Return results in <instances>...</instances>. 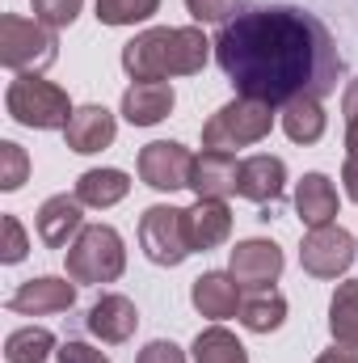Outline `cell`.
<instances>
[{
    "label": "cell",
    "instance_id": "obj_1",
    "mask_svg": "<svg viewBox=\"0 0 358 363\" xmlns=\"http://www.w3.org/2000/svg\"><path fill=\"white\" fill-rule=\"evenodd\" d=\"M215 64L241 97L287 106L295 97H329L342 55L329 26L295 4H249L215 34Z\"/></svg>",
    "mask_w": 358,
    "mask_h": 363
},
{
    "label": "cell",
    "instance_id": "obj_2",
    "mask_svg": "<svg viewBox=\"0 0 358 363\" xmlns=\"http://www.w3.org/2000/svg\"><path fill=\"white\" fill-rule=\"evenodd\" d=\"M215 43L198 26H156L135 34L122 47V68L131 81H169V77H198L211 60Z\"/></svg>",
    "mask_w": 358,
    "mask_h": 363
},
{
    "label": "cell",
    "instance_id": "obj_3",
    "mask_svg": "<svg viewBox=\"0 0 358 363\" xmlns=\"http://www.w3.org/2000/svg\"><path fill=\"white\" fill-rule=\"evenodd\" d=\"M4 110H8L13 123H21L30 131H64L76 114L68 89H59L55 81H42L38 72H21V77L8 81Z\"/></svg>",
    "mask_w": 358,
    "mask_h": 363
},
{
    "label": "cell",
    "instance_id": "obj_4",
    "mask_svg": "<svg viewBox=\"0 0 358 363\" xmlns=\"http://www.w3.org/2000/svg\"><path fill=\"white\" fill-rule=\"evenodd\" d=\"M270 131H274V106L253 101V97H236V101L219 106L202 123V148H211V152H236V148L262 144Z\"/></svg>",
    "mask_w": 358,
    "mask_h": 363
},
{
    "label": "cell",
    "instance_id": "obj_5",
    "mask_svg": "<svg viewBox=\"0 0 358 363\" xmlns=\"http://www.w3.org/2000/svg\"><path fill=\"white\" fill-rule=\"evenodd\" d=\"M68 258V279L72 283H114L127 271V245L118 228L110 224H85L81 237L64 250Z\"/></svg>",
    "mask_w": 358,
    "mask_h": 363
},
{
    "label": "cell",
    "instance_id": "obj_6",
    "mask_svg": "<svg viewBox=\"0 0 358 363\" xmlns=\"http://www.w3.org/2000/svg\"><path fill=\"white\" fill-rule=\"evenodd\" d=\"M59 60V38L51 26H42L38 17H17L4 13L0 17V64L8 72H42Z\"/></svg>",
    "mask_w": 358,
    "mask_h": 363
},
{
    "label": "cell",
    "instance_id": "obj_7",
    "mask_svg": "<svg viewBox=\"0 0 358 363\" xmlns=\"http://www.w3.org/2000/svg\"><path fill=\"white\" fill-rule=\"evenodd\" d=\"M139 245L148 254V262L156 267H181L194 245H190V228H185V211L169 207V203H156L139 216Z\"/></svg>",
    "mask_w": 358,
    "mask_h": 363
},
{
    "label": "cell",
    "instance_id": "obj_8",
    "mask_svg": "<svg viewBox=\"0 0 358 363\" xmlns=\"http://www.w3.org/2000/svg\"><path fill=\"white\" fill-rule=\"evenodd\" d=\"M358 245L342 224H325V228H308L304 245H299V267L312 279H337L354 267Z\"/></svg>",
    "mask_w": 358,
    "mask_h": 363
},
{
    "label": "cell",
    "instance_id": "obj_9",
    "mask_svg": "<svg viewBox=\"0 0 358 363\" xmlns=\"http://www.w3.org/2000/svg\"><path fill=\"white\" fill-rule=\"evenodd\" d=\"M194 174V152L178 140H152L139 148V178L152 190H185Z\"/></svg>",
    "mask_w": 358,
    "mask_h": 363
},
{
    "label": "cell",
    "instance_id": "obj_10",
    "mask_svg": "<svg viewBox=\"0 0 358 363\" xmlns=\"http://www.w3.org/2000/svg\"><path fill=\"white\" fill-rule=\"evenodd\" d=\"M228 271H232V279H236L241 287L266 291V287L278 283V274H282V250H278L274 241H266V237H249V241H241V245L232 250Z\"/></svg>",
    "mask_w": 358,
    "mask_h": 363
},
{
    "label": "cell",
    "instance_id": "obj_11",
    "mask_svg": "<svg viewBox=\"0 0 358 363\" xmlns=\"http://www.w3.org/2000/svg\"><path fill=\"white\" fill-rule=\"evenodd\" d=\"M76 304V283L72 279H59V274H38V279H25L13 296H8V308L21 313V317H47V313H68Z\"/></svg>",
    "mask_w": 358,
    "mask_h": 363
},
{
    "label": "cell",
    "instance_id": "obj_12",
    "mask_svg": "<svg viewBox=\"0 0 358 363\" xmlns=\"http://www.w3.org/2000/svg\"><path fill=\"white\" fill-rule=\"evenodd\" d=\"M34 224H38V237H42L47 250H68L85 228V203L76 194H51L38 207Z\"/></svg>",
    "mask_w": 358,
    "mask_h": 363
},
{
    "label": "cell",
    "instance_id": "obj_13",
    "mask_svg": "<svg viewBox=\"0 0 358 363\" xmlns=\"http://www.w3.org/2000/svg\"><path fill=\"white\" fill-rule=\"evenodd\" d=\"M245 287L232 279V271H207L194 279V287H190V304L202 313V317H211V321H228V317H241V296Z\"/></svg>",
    "mask_w": 358,
    "mask_h": 363
},
{
    "label": "cell",
    "instance_id": "obj_14",
    "mask_svg": "<svg viewBox=\"0 0 358 363\" xmlns=\"http://www.w3.org/2000/svg\"><path fill=\"white\" fill-rule=\"evenodd\" d=\"M185 228H190L194 254H207V250L224 245L232 237V207H228V199H194V207H185Z\"/></svg>",
    "mask_w": 358,
    "mask_h": 363
},
{
    "label": "cell",
    "instance_id": "obj_15",
    "mask_svg": "<svg viewBox=\"0 0 358 363\" xmlns=\"http://www.w3.org/2000/svg\"><path fill=\"white\" fill-rule=\"evenodd\" d=\"M194 199H228L241 190V161L232 152H211L202 148V157H194V174H190Z\"/></svg>",
    "mask_w": 358,
    "mask_h": 363
},
{
    "label": "cell",
    "instance_id": "obj_16",
    "mask_svg": "<svg viewBox=\"0 0 358 363\" xmlns=\"http://www.w3.org/2000/svg\"><path fill=\"white\" fill-rule=\"evenodd\" d=\"M173 101H178V93L169 81H135L122 93V118L131 127H156L161 118L173 114Z\"/></svg>",
    "mask_w": 358,
    "mask_h": 363
},
{
    "label": "cell",
    "instance_id": "obj_17",
    "mask_svg": "<svg viewBox=\"0 0 358 363\" xmlns=\"http://www.w3.org/2000/svg\"><path fill=\"white\" fill-rule=\"evenodd\" d=\"M135 325H139V308H135V300H127L118 291H105L89 308V334L101 338V342H110V347L127 342L135 334Z\"/></svg>",
    "mask_w": 358,
    "mask_h": 363
},
{
    "label": "cell",
    "instance_id": "obj_18",
    "mask_svg": "<svg viewBox=\"0 0 358 363\" xmlns=\"http://www.w3.org/2000/svg\"><path fill=\"white\" fill-rule=\"evenodd\" d=\"M114 135H118V123H114V114H110L105 106H76L72 123L64 127L68 148H72V152H81V157H93V152L110 148V144H114Z\"/></svg>",
    "mask_w": 358,
    "mask_h": 363
},
{
    "label": "cell",
    "instance_id": "obj_19",
    "mask_svg": "<svg viewBox=\"0 0 358 363\" xmlns=\"http://www.w3.org/2000/svg\"><path fill=\"white\" fill-rule=\"evenodd\" d=\"M287 190V165L282 157H270V152H258V157H245L241 161V199L249 203H278Z\"/></svg>",
    "mask_w": 358,
    "mask_h": 363
},
{
    "label": "cell",
    "instance_id": "obj_20",
    "mask_svg": "<svg viewBox=\"0 0 358 363\" xmlns=\"http://www.w3.org/2000/svg\"><path fill=\"white\" fill-rule=\"evenodd\" d=\"M337 186L325 178V174H304L295 186V211L308 228H325L337 220Z\"/></svg>",
    "mask_w": 358,
    "mask_h": 363
},
{
    "label": "cell",
    "instance_id": "obj_21",
    "mask_svg": "<svg viewBox=\"0 0 358 363\" xmlns=\"http://www.w3.org/2000/svg\"><path fill=\"white\" fill-rule=\"evenodd\" d=\"M278 118H282V131H287L291 144H316L329 127V114H325L321 97H295V101L282 106Z\"/></svg>",
    "mask_w": 358,
    "mask_h": 363
},
{
    "label": "cell",
    "instance_id": "obj_22",
    "mask_svg": "<svg viewBox=\"0 0 358 363\" xmlns=\"http://www.w3.org/2000/svg\"><path fill=\"white\" fill-rule=\"evenodd\" d=\"M127 194H131V178H127L122 169H85V174L76 178V199H81L85 207H97V211L118 207Z\"/></svg>",
    "mask_w": 358,
    "mask_h": 363
},
{
    "label": "cell",
    "instance_id": "obj_23",
    "mask_svg": "<svg viewBox=\"0 0 358 363\" xmlns=\"http://www.w3.org/2000/svg\"><path fill=\"white\" fill-rule=\"evenodd\" d=\"M282 321H287V296L282 291L266 287V291H253L241 300V325L249 334H274V330H282Z\"/></svg>",
    "mask_w": 358,
    "mask_h": 363
},
{
    "label": "cell",
    "instance_id": "obj_24",
    "mask_svg": "<svg viewBox=\"0 0 358 363\" xmlns=\"http://www.w3.org/2000/svg\"><path fill=\"white\" fill-rule=\"evenodd\" d=\"M329 334H333L337 347L358 351V279L337 283V291L329 300Z\"/></svg>",
    "mask_w": 358,
    "mask_h": 363
},
{
    "label": "cell",
    "instance_id": "obj_25",
    "mask_svg": "<svg viewBox=\"0 0 358 363\" xmlns=\"http://www.w3.org/2000/svg\"><path fill=\"white\" fill-rule=\"evenodd\" d=\"M55 334L42 330V325H25V330H13L4 338V359L8 363H47L55 355Z\"/></svg>",
    "mask_w": 358,
    "mask_h": 363
},
{
    "label": "cell",
    "instance_id": "obj_26",
    "mask_svg": "<svg viewBox=\"0 0 358 363\" xmlns=\"http://www.w3.org/2000/svg\"><path fill=\"white\" fill-rule=\"evenodd\" d=\"M194 363H249V351L232 330L211 325L194 338Z\"/></svg>",
    "mask_w": 358,
    "mask_h": 363
},
{
    "label": "cell",
    "instance_id": "obj_27",
    "mask_svg": "<svg viewBox=\"0 0 358 363\" xmlns=\"http://www.w3.org/2000/svg\"><path fill=\"white\" fill-rule=\"evenodd\" d=\"M161 13V0H97L101 26H139Z\"/></svg>",
    "mask_w": 358,
    "mask_h": 363
},
{
    "label": "cell",
    "instance_id": "obj_28",
    "mask_svg": "<svg viewBox=\"0 0 358 363\" xmlns=\"http://www.w3.org/2000/svg\"><path fill=\"white\" fill-rule=\"evenodd\" d=\"M30 178V157H25V148L21 144H13V140H4L0 144V190H21Z\"/></svg>",
    "mask_w": 358,
    "mask_h": 363
},
{
    "label": "cell",
    "instance_id": "obj_29",
    "mask_svg": "<svg viewBox=\"0 0 358 363\" xmlns=\"http://www.w3.org/2000/svg\"><path fill=\"white\" fill-rule=\"evenodd\" d=\"M81 9H85V0H34V17L42 26H51V30L72 26L81 17Z\"/></svg>",
    "mask_w": 358,
    "mask_h": 363
},
{
    "label": "cell",
    "instance_id": "obj_30",
    "mask_svg": "<svg viewBox=\"0 0 358 363\" xmlns=\"http://www.w3.org/2000/svg\"><path fill=\"white\" fill-rule=\"evenodd\" d=\"M25 254H30V237H25L21 220H17V216H4V245H0V262H4V267H17Z\"/></svg>",
    "mask_w": 358,
    "mask_h": 363
},
{
    "label": "cell",
    "instance_id": "obj_31",
    "mask_svg": "<svg viewBox=\"0 0 358 363\" xmlns=\"http://www.w3.org/2000/svg\"><path fill=\"white\" fill-rule=\"evenodd\" d=\"M236 4H241V0H185L190 17L202 21V26H224V21H232V17H236Z\"/></svg>",
    "mask_w": 358,
    "mask_h": 363
},
{
    "label": "cell",
    "instance_id": "obj_32",
    "mask_svg": "<svg viewBox=\"0 0 358 363\" xmlns=\"http://www.w3.org/2000/svg\"><path fill=\"white\" fill-rule=\"evenodd\" d=\"M135 363H185V351H181L178 342L156 338V342H148V347L139 351V359H135Z\"/></svg>",
    "mask_w": 358,
    "mask_h": 363
},
{
    "label": "cell",
    "instance_id": "obj_33",
    "mask_svg": "<svg viewBox=\"0 0 358 363\" xmlns=\"http://www.w3.org/2000/svg\"><path fill=\"white\" fill-rule=\"evenodd\" d=\"M55 359L59 363H110L101 351H93L89 342H76V338H68V342L55 351Z\"/></svg>",
    "mask_w": 358,
    "mask_h": 363
},
{
    "label": "cell",
    "instance_id": "obj_34",
    "mask_svg": "<svg viewBox=\"0 0 358 363\" xmlns=\"http://www.w3.org/2000/svg\"><path fill=\"white\" fill-rule=\"evenodd\" d=\"M342 182H346V199L358 203V157H346V165H342Z\"/></svg>",
    "mask_w": 358,
    "mask_h": 363
},
{
    "label": "cell",
    "instance_id": "obj_35",
    "mask_svg": "<svg viewBox=\"0 0 358 363\" xmlns=\"http://www.w3.org/2000/svg\"><path fill=\"white\" fill-rule=\"evenodd\" d=\"M316 363H358V351H354V347H342V351L333 347V351H325Z\"/></svg>",
    "mask_w": 358,
    "mask_h": 363
},
{
    "label": "cell",
    "instance_id": "obj_36",
    "mask_svg": "<svg viewBox=\"0 0 358 363\" xmlns=\"http://www.w3.org/2000/svg\"><path fill=\"white\" fill-rule=\"evenodd\" d=\"M346 157H358V114L346 118Z\"/></svg>",
    "mask_w": 358,
    "mask_h": 363
}]
</instances>
